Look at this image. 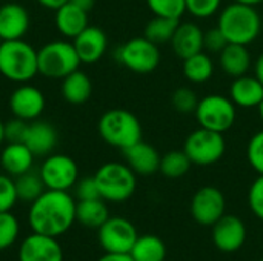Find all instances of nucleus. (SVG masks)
I'll list each match as a JSON object with an SVG mask.
<instances>
[{"label":"nucleus","mask_w":263,"mask_h":261,"mask_svg":"<svg viewBox=\"0 0 263 261\" xmlns=\"http://www.w3.org/2000/svg\"><path fill=\"white\" fill-rule=\"evenodd\" d=\"M262 261H263V260H262Z\"/></svg>","instance_id":"50"},{"label":"nucleus","mask_w":263,"mask_h":261,"mask_svg":"<svg viewBox=\"0 0 263 261\" xmlns=\"http://www.w3.org/2000/svg\"><path fill=\"white\" fill-rule=\"evenodd\" d=\"M217 26L228 43L248 46L262 32V17L256 6L233 2L220 11Z\"/></svg>","instance_id":"2"},{"label":"nucleus","mask_w":263,"mask_h":261,"mask_svg":"<svg viewBox=\"0 0 263 261\" xmlns=\"http://www.w3.org/2000/svg\"><path fill=\"white\" fill-rule=\"evenodd\" d=\"M18 202L15 182L8 174H0V212L11 211Z\"/></svg>","instance_id":"35"},{"label":"nucleus","mask_w":263,"mask_h":261,"mask_svg":"<svg viewBox=\"0 0 263 261\" xmlns=\"http://www.w3.org/2000/svg\"><path fill=\"white\" fill-rule=\"evenodd\" d=\"M9 109L17 118L26 122L37 120L45 109V95L39 88L22 83L9 97Z\"/></svg>","instance_id":"13"},{"label":"nucleus","mask_w":263,"mask_h":261,"mask_svg":"<svg viewBox=\"0 0 263 261\" xmlns=\"http://www.w3.org/2000/svg\"><path fill=\"white\" fill-rule=\"evenodd\" d=\"M122 152L126 160V165L134 171L136 175L148 177L156 174L160 168V154L153 145L143 140L128 146Z\"/></svg>","instance_id":"17"},{"label":"nucleus","mask_w":263,"mask_h":261,"mask_svg":"<svg viewBox=\"0 0 263 261\" xmlns=\"http://www.w3.org/2000/svg\"><path fill=\"white\" fill-rule=\"evenodd\" d=\"M194 115L200 128L225 134L236 123L237 106L227 95L210 94L199 100Z\"/></svg>","instance_id":"7"},{"label":"nucleus","mask_w":263,"mask_h":261,"mask_svg":"<svg viewBox=\"0 0 263 261\" xmlns=\"http://www.w3.org/2000/svg\"><path fill=\"white\" fill-rule=\"evenodd\" d=\"M146 5L154 15L174 20H180L182 15L186 12L185 0H146Z\"/></svg>","instance_id":"33"},{"label":"nucleus","mask_w":263,"mask_h":261,"mask_svg":"<svg viewBox=\"0 0 263 261\" xmlns=\"http://www.w3.org/2000/svg\"><path fill=\"white\" fill-rule=\"evenodd\" d=\"M97 231L99 243L108 254H129L139 237L134 225L123 217H109Z\"/></svg>","instance_id":"11"},{"label":"nucleus","mask_w":263,"mask_h":261,"mask_svg":"<svg viewBox=\"0 0 263 261\" xmlns=\"http://www.w3.org/2000/svg\"><path fill=\"white\" fill-rule=\"evenodd\" d=\"M227 45H228V40L223 35V32L219 29V26L211 28L203 34V51L206 49L208 52L220 54Z\"/></svg>","instance_id":"41"},{"label":"nucleus","mask_w":263,"mask_h":261,"mask_svg":"<svg viewBox=\"0 0 263 261\" xmlns=\"http://www.w3.org/2000/svg\"><path fill=\"white\" fill-rule=\"evenodd\" d=\"M182 71L188 82L200 85V83L208 82L213 77L214 62L205 51H200V52L183 60Z\"/></svg>","instance_id":"27"},{"label":"nucleus","mask_w":263,"mask_h":261,"mask_svg":"<svg viewBox=\"0 0 263 261\" xmlns=\"http://www.w3.org/2000/svg\"><path fill=\"white\" fill-rule=\"evenodd\" d=\"M100 197L105 202L122 203L136 192L137 180L134 171L123 163L109 162L102 165L94 174Z\"/></svg>","instance_id":"5"},{"label":"nucleus","mask_w":263,"mask_h":261,"mask_svg":"<svg viewBox=\"0 0 263 261\" xmlns=\"http://www.w3.org/2000/svg\"><path fill=\"white\" fill-rule=\"evenodd\" d=\"M247 158L251 165V168L263 175V129L257 131L248 142L247 146Z\"/></svg>","instance_id":"36"},{"label":"nucleus","mask_w":263,"mask_h":261,"mask_svg":"<svg viewBox=\"0 0 263 261\" xmlns=\"http://www.w3.org/2000/svg\"><path fill=\"white\" fill-rule=\"evenodd\" d=\"M74 194H76L77 202H79V200L102 198L94 177H85V178L77 180V183L74 185Z\"/></svg>","instance_id":"40"},{"label":"nucleus","mask_w":263,"mask_h":261,"mask_svg":"<svg viewBox=\"0 0 263 261\" xmlns=\"http://www.w3.org/2000/svg\"><path fill=\"white\" fill-rule=\"evenodd\" d=\"M191 160L185 151H170L160 158L159 171L168 178H180L188 174L191 168Z\"/></svg>","instance_id":"31"},{"label":"nucleus","mask_w":263,"mask_h":261,"mask_svg":"<svg viewBox=\"0 0 263 261\" xmlns=\"http://www.w3.org/2000/svg\"><path fill=\"white\" fill-rule=\"evenodd\" d=\"M0 74L15 83H26L39 74L37 51L23 38L0 43Z\"/></svg>","instance_id":"3"},{"label":"nucleus","mask_w":263,"mask_h":261,"mask_svg":"<svg viewBox=\"0 0 263 261\" xmlns=\"http://www.w3.org/2000/svg\"><path fill=\"white\" fill-rule=\"evenodd\" d=\"M203 31L197 23L193 22H183L179 23L170 45L174 51V54L185 60L200 51H203Z\"/></svg>","instance_id":"19"},{"label":"nucleus","mask_w":263,"mask_h":261,"mask_svg":"<svg viewBox=\"0 0 263 261\" xmlns=\"http://www.w3.org/2000/svg\"><path fill=\"white\" fill-rule=\"evenodd\" d=\"M39 174L46 189L69 191L79 180L77 163L65 154H49L42 163Z\"/></svg>","instance_id":"10"},{"label":"nucleus","mask_w":263,"mask_h":261,"mask_svg":"<svg viewBox=\"0 0 263 261\" xmlns=\"http://www.w3.org/2000/svg\"><path fill=\"white\" fill-rule=\"evenodd\" d=\"M254 75L259 78V82L263 85V54L257 57V60L254 62Z\"/></svg>","instance_id":"45"},{"label":"nucleus","mask_w":263,"mask_h":261,"mask_svg":"<svg viewBox=\"0 0 263 261\" xmlns=\"http://www.w3.org/2000/svg\"><path fill=\"white\" fill-rule=\"evenodd\" d=\"M15 191H17V197L22 202L26 203H32L35 198H39L45 191L46 186L40 177L39 172H34L32 169L15 177Z\"/></svg>","instance_id":"30"},{"label":"nucleus","mask_w":263,"mask_h":261,"mask_svg":"<svg viewBox=\"0 0 263 261\" xmlns=\"http://www.w3.org/2000/svg\"><path fill=\"white\" fill-rule=\"evenodd\" d=\"M97 129L103 142L122 151L142 140V125L128 109L106 111L100 117Z\"/></svg>","instance_id":"4"},{"label":"nucleus","mask_w":263,"mask_h":261,"mask_svg":"<svg viewBox=\"0 0 263 261\" xmlns=\"http://www.w3.org/2000/svg\"><path fill=\"white\" fill-rule=\"evenodd\" d=\"M5 142V123L0 120V145Z\"/></svg>","instance_id":"47"},{"label":"nucleus","mask_w":263,"mask_h":261,"mask_svg":"<svg viewBox=\"0 0 263 261\" xmlns=\"http://www.w3.org/2000/svg\"><path fill=\"white\" fill-rule=\"evenodd\" d=\"M29 122L14 117L5 122V142L6 143H25Z\"/></svg>","instance_id":"38"},{"label":"nucleus","mask_w":263,"mask_h":261,"mask_svg":"<svg viewBox=\"0 0 263 261\" xmlns=\"http://www.w3.org/2000/svg\"><path fill=\"white\" fill-rule=\"evenodd\" d=\"M39 74L46 78H65L80 66V58L72 42L54 40L37 49Z\"/></svg>","instance_id":"6"},{"label":"nucleus","mask_w":263,"mask_h":261,"mask_svg":"<svg viewBox=\"0 0 263 261\" xmlns=\"http://www.w3.org/2000/svg\"><path fill=\"white\" fill-rule=\"evenodd\" d=\"M180 20H174V18H168V17H160V15H154L145 26V37L148 40H151L156 45H162V43H170L177 26H179Z\"/></svg>","instance_id":"29"},{"label":"nucleus","mask_w":263,"mask_h":261,"mask_svg":"<svg viewBox=\"0 0 263 261\" xmlns=\"http://www.w3.org/2000/svg\"><path fill=\"white\" fill-rule=\"evenodd\" d=\"M76 203L68 191L46 189L29 206L31 231L55 238L66 234L76 222Z\"/></svg>","instance_id":"1"},{"label":"nucleus","mask_w":263,"mask_h":261,"mask_svg":"<svg viewBox=\"0 0 263 261\" xmlns=\"http://www.w3.org/2000/svg\"><path fill=\"white\" fill-rule=\"evenodd\" d=\"M68 2L72 3V5H76L77 8L86 11V12H89L94 8V5H96V0H68Z\"/></svg>","instance_id":"43"},{"label":"nucleus","mask_w":263,"mask_h":261,"mask_svg":"<svg viewBox=\"0 0 263 261\" xmlns=\"http://www.w3.org/2000/svg\"><path fill=\"white\" fill-rule=\"evenodd\" d=\"M72 45L77 51V55L82 63H96L99 62L108 48V37L99 26L88 25L77 37L72 38Z\"/></svg>","instance_id":"16"},{"label":"nucleus","mask_w":263,"mask_h":261,"mask_svg":"<svg viewBox=\"0 0 263 261\" xmlns=\"http://www.w3.org/2000/svg\"><path fill=\"white\" fill-rule=\"evenodd\" d=\"M199 97L197 94L186 86L177 88L173 95H171V105L174 108V111H177L179 114L188 115V114H194L199 105Z\"/></svg>","instance_id":"34"},{"label":"nucleus","mask_w":263,"mask_h":261,"mask_svg":"<svg viewBox=\"0 0 263 261\" xmlns=\"http://www.w3.org/2000/svg\"><path fill=\"white\" fill-rule=\"evenodd\" d=\"M234 2H237V3H243V5H250V6H257V5H260L263 0H234Z\"/></svg>","instance_id":"46"},{"label":"nucleus","mask_w":263,"mask_h":261,"mask_svg":"<svg viewBox=\"0 0 263 261\" xmlns=\"http://www.w3.org/2000/svg\"><path fill=\"white\" fill-rule=\"evenodd\" d=\"M2 42H3V40H2V37H0V43H2Z\"/></svg>","instance_id":"49"},{"label":"nucleus","mask_w":263,"mask_h":261,"mask_svg":"<svg viewBox=\"0 0 263 261\" xmlns=\"http://www.w3.org/2000/svg\"><path fill=\"white\" fill-rule=\"evenodd\" d=\"M18 261H63V249L55 237L32 232L20 243Z\"/></svg>","instance_id":"14"},{"label":"nucleus","mask_w":263,"mask_h":261,"mask_svg":"<svg viewBox=\"0 0 263 261\" xmlns=\"http://www.w3.org/2000/svg\"><path fill=\"white\" fill-rule=\"evenodd\" d=\"M225 195L214 186L200 188L191 200V215L203 226H213L219 218L225 215Z\"/></svg>","instance_id":"12"},{"label":"nucleus","mask_w":263,"mask_h":261,"mask_svg":"<svg viewBox=\"0 0 263 261\" xmlns=\"http://www.w3.org/2000/svg\"><path fill=\"white\" fill-rule=\"evenodd\" d=\"M248 205L253 211V214L263 220V175H259L248 192Z\"/></svg>","instance_id":"39"},{"label":"nucleus","mask_w":263,"mask_h":261,"mask_svg":"<svg viewBox=\"0 0 263 261\" xmlns=\"http://www.w3.org/2000/svg\"><path fill=\"white\" fill-rule=\"evenodd\" d=\"M62 95L71 105H83L92 94L91 78L80 69H76L65 78H62Z\"/></svg>","instance_id":"25"},{"label":"nucleus","mask_w":263,"mask_h":261,"mask_svg":"<svg viewBox=\"0 0 263 261\" xmlns=\"http://www.w3.org/2000/svg\"><path fill=\"white\" fill-rule=\"evenodd\" d=\"M129 255L134 261H165L166 246L156 235H142L137 237Z\"/></svg>","instance_id":"28"},{"label":"nucleus","mask_w":263,"mask_h":261,"mask_svg":"<svg viewBox=\"0 0 263 261\" xmlns=\"http://www.w3.org/2000/svg\"><path fill=\"white\" fill-rule=\"evenodd\" d=\"M25 145L35 157H48L57 145V131L48 122L32 120L28 126Z\"/></svg>","instance_id":"20"},{"label":"nucleus","mask_w":263,"mask_h":261,"mask_svg":"<svg viewBox=\"0 0 263 261\" xmlns=\"http://www.w3.org/2000/svg\"><path fill=\"white\" fill-rule=\"evenodd\" d=\"M257 109H259V115H260V118H262V122H263V100H262V103L259 105V108H257Z\"/></svg>","instance_id":"48"},{"label":"nucleus","mask_w":263,"mask_h":261,"mask_svg":"<svg viewBox=\"0 0 263 261\" xmlns=\"http://www.w3.org/2000/svg\"><path fill=\"white\" fill-rule=\"evenodd\" d=\"M230 98L237 108H259L263 100V85L256 75H242L233 80Z\"/></svg>","instance_id":"21"},{"label":"nucleus","mask_w":263,"mask_h":261,"mask_svg":"<svg viewBox=\"0 0 263 261\" xmlns=\"http://www.w3.org/2000/svg\"><path fill=\"white\" fill-rule=\"evenodd\" d=\"M97 261H134L129 254H105Z\"/></svg>","instance_id":"42"},{"label":"nucleus","mask_w":263,"mask_h":261,"mask_svg":"<svg viewBox=\"0 0 263 261\" xmlns=\"http://www.w3.org/2000/svg\"><path fill=\"white\" fill-rule=\"evenodd\" d=\"M219 65H220L222 71L227 75H230L231 78H237V77L248 74L251 65H253L248 46L237 45V43H228L219 54Z\"/></svg>","instance_id":"23"},{"label":"nucleus","mask_w":263,"mask_h":261,"mask_svg":"<svg viewBox=\"0 0 263 261\" xmlns=\"http://www.w3.org/2000/svg\"><path fill=\"white\" fill-rule=\"evenodd\" d=\"M109 218L108 206L103 198L79 200L76 203V222L89 229H99Z\"/></svg>","instance_id":"26"},{"label":"nucleus","mask_w":263,"mask_h":261,"mask_svg":"<svg viewBox=\"0 0 263 261\" xmlns=\"http://www.w3.org/2000/svg\"><path fill=\"white\" fill-rule=\"evenodd\" d=\"M186 12L197 18H210L217 14L222 0H185Z\"/></svg>","instance_id":"37"},{"label":"nucleus","mask_w":263,"mask_h":261,"mask_svg":"<svg viewBox=\"0 0 263 261\" xmlns=\"http://www.w3.org/2000/svg\"><path fill=\"white\" fill-rule=\"evenodd\" d=\"M183 151L193 165L211 166L225 155L227 142L223 134L206 128H199L186 137Z\"/></svg>","instance_id":"8"},{"label":"nucleus","mask_w":263,"mask_h":261,"mask_svg":"<svg viewBox=\"0 0 263 261\" xmlns=\"http://www.w3.org/2000/svg\"><path fill=\"white\" fill-rule=\"evenodd\" d=\"M35 155L25 143H6L0 154V165L11 177H18L32 169Z\"/></svg>","instance_id":"22"},{"label":"nucleus","mask_w":263,"mask_h":261,"mask_svg":"<svg viewBox=\"0 0 263 261\" xmlns=\"http://www.w3.org/2000/svg\"><path fill=\"white\" fill-rule=\"evenodd\" d=\"M54 23L57 31L68 38L77 37L89 23H88V12L77 8L72 3H65L59 9H55Z\"/></svg>","instance_id":"24"},{"label":"nucleus","mask_w":263,"mask_h":261,"mask_svg":"<svg viewBox=\"0 0 263 261\" xmlns=\"http://www.w3.org/2000/svg\"><path fill=\"white\" fill-rule=\"evenodd\" d=\"M117 60L133 72L149 74L160 63L159 45L143 37H133L117 49Z\"/></svg>","instance_id":"9"},{"label":"nucleus","mask_w":263,"mask_h":261,"mask_svg":"<svg viewBox=\"0 0 263 261\" xmlns=\"http://www.w3.org/2000/svg\"><path fill=\"white\" fill-rule=\"evenodd\" d=\"M20 234V225L18 220L11 211L0 212V251H5L11 248Z\"/></svg>","instance_id":"32"},{"label":"nucleus","mask_w":263,"mask_h":261,"mask_svg":"<svg viewBox=\"0 0 263 261\" xmlns=\"http://www.w3.org/2000/svg\"><path fill=\"white\" fill-rule=\"evenodd\" d=\"M29 29V14L18 3H5L0 6V37L2 40L23 38Z\"/></svg>","instance_id":"18"},{"label":"nucleus","mask_w":263,"mask_h":261,"mask_svg":"<svg viewBox=\"0 0 263 261\" xmlns=\"http://www.w3.org/2000/svg\"><path fill=\"white\" fill-rule=\"evenodd\" d=\"M247 240V228L236 215L225 214L213 225V242L222 252L239 251Z\"/></svg>","instance_id":"15"},{"label":"nucleus","mask_w":263,"mask_h":261,"mask_svg":"<svg viewBox=\"0 0 263 261\" xmlns=\"http://www.w3.org/2000/svg\"><path fill=\"white\" fill-rule=\"evenodd\" d=\"M42 6H45V8H48V9H52V11H55V9H59L60 6H63L65 3H68V0H37Z\"/></svg>","instance_id":"44"}]
</instances>
